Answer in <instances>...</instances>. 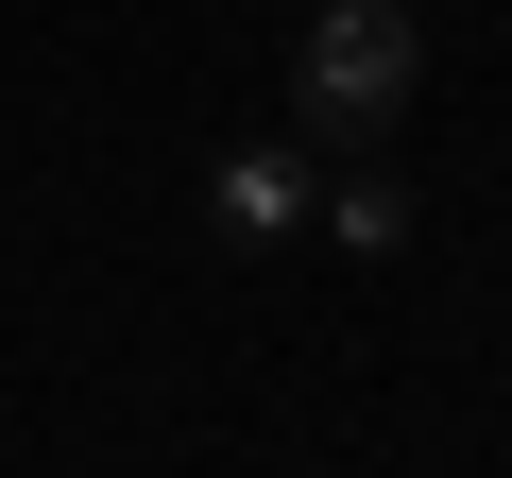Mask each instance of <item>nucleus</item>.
Wrapping results in <instances>:
<instances>
[{"instance_id":"1","label":"nucleus","mask_w":512,"mask_h":478,"mask_svg":"<svg viewBox=\"0 0 512 478\" xmlns=\"http://www.w3.org/2000/svg\"><path fill=\"white\" fill-rule=\"evenodd\" d=\"M410 69H427V35L393 18V0H325V18H308V52H291V103H308V137L376 154V137L410 120Z\"/></svg>"},{"instance_id":"2","label":"nucleus","mask_w":512,"mask_h":478,"mask_svg":"<svg viewBox=\"0 0 512 478\" xmlns=\"http://www.w3.org/2000/svg\"><path fill=\"white\" fill-rule=\"evenodd\" d=\"M205 205H222V239H291L308 222V154H222Z\"/></svg>"},{"instance_id":"3","label":"nucleus","mask_w":512,"mask_h":478,"mask_svg":"<svg viewBox=\"0 0 512 478\" xmlns=\"http://www.w3.org/2000/svg\"><path fill=\"white\" fill-rule=\"evenodd\" d=\"M325 222H342V239H359V257H393V239H410V205H393V188H376V171H359V188H342V205H325Z\"/></svg>"}]
</instances>
